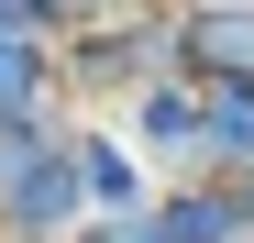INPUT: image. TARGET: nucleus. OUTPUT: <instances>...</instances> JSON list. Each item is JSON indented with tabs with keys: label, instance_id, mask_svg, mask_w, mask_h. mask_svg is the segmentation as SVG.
I'll return each instance as SVG.
<instances>
[{
	"label": "nucleus",
	"instance_id": "nucleus-1",
	"mask_svg": "<svg viewBox=\"0 0 254 243\" xmlns=\"http://www.w3.org/2000/svg\"><path fill=\"white\" fill-rule=\"evenodd\" d=\"M56 66H66V100L77 111H122L133 89H155V77H188L177 0H122V11H100V22H66L56 33Z\"/></svg>",
	"mask_w": 254,
	"mask_h": 243
},
{
	"label": "nucleus",
	"instance_id": "nucleus-2",
	"mask_svg": "<svg viewBox=\"0 0 254 243\" xmlns=\"http://www.w3.org/2000/svg\"><path fill=\"white\" fill-rule=\"evenodd\" d=\"M66 122H77V111H33V122H0V232H45V243H77L89 199H77V155H66Z\"/></svg>",
	"mask_w": 254,
	"mask_h": 243
},
{
	"label": "nucleus",
	"instance_id": "nucleus-3",
	"mask_svg": "<svg viewBox=\"0 0 254 243\" xmlns=\"http://www.w3.org/2000/svg\"><path fill=\"white\" fill-rule=\"evenodd\" d=\"M122 133L144 144L155 177H210V77H155L122 100Z\"/></svg>",
	"mask_w": 254,
	"mask_h": 243
},
{
	"label": "nucleus",
	"instance_id": "nucleus-4",
	"mask_svg": "<svg viewBox=\"0 0 254 243\" xmlns=\"http://www.w3.org/2000/svg\"><path fill=\"white\" fill-rule=\"evenodd\" d=\"M144 221H155V243H232L254 221V199H243V177H166Z\"/></svg>",
	"mask_w": 254,
	"mask_h": 243
},
{
	"label": "nucleus",
	"instance_id": "nucleus-5",
	"mask_svg": "<svg viewBox=\"0 0 254 243\" xmlns=\"http://www.w3.org/2000/svg\"><path fill=\"white\" fill-rule=\"evenodd\" d=\"M188 77H254V0H177Z\"/></svg>",
	"mask_w": 254,
	"mask_h": 243
},
{
	"label": "nucleus",
	"instance_id": "nucleus-6",
	"mask_svg": "<svg viewBox=\"0 0 254 243\" xmlns=\"http://www.w3.org/2000/svg\"><path fill=\"white\" fill-rule=\"evenodd\" d=\"M33 111H77L66 66H56V33H0V122H33Z\"/></svg>",
	"mask_w": 254,
	"mask_h": 243
},
{
	"label": "nucleus",
	"instance_id": "nucleus-7",
	"mask_svg": "<svg viewBox=\"0 0 254 243\" xmlns=\"http://www.w3.org/2000/svg\"><path fill=\"white\" fill-rule=\"evenodd\" d=\"M210 177H254V77H210Z\"/></svg>",
	"mask_w": 254,
	"mask_h": 243
},
{
	"label": "nucleus",
	"instance_id": "nucleus-8",
	"mask_svg": "<svg viewBox=\"0 0 254 243\" xmlns=\"http://www.w3.org/2000/svg\"><path fill=\"white\" fill-rule=\"evenodd\" d=\"M0 33H56V22H45V0H0Z\"/></svg>",
	"mask_w": 254,
	"mask_h": 243
},
{
	"label": "nucleus",
	"instance_id": "nucleus-9",
	"mask_svg": "<svg viewBox=\"0 0 254 243\" xmlns=\"http://www.w3.org/2000/svg\"><path fill=\"white\" fill-rule=\"evenodd\" d=\"M100 11H122V0H45V22L66 33V22H100Z\"/></svg>",
	"mask_w": 254,
	"mask_h": 243
},
{
	"label": "nucleus",
	"instance_id": "nucleus-10",
	"mask_svg": "<svg viewBox=\"0 0 254 243\" xmlns=\"http://www.w3.org/2000/svg\"><path fill=\"white\" fill-rule=\"evenodd\" d=\"M0 243H45V232H0Z\"/></svg>",
	"mask_w": 254,
	"mask_h": 243
}]
</instances>
